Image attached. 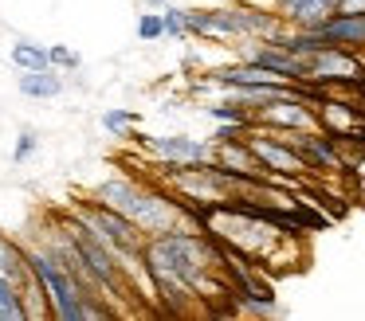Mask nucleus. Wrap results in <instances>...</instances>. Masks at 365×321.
Returning a JSON list of instances; mask_svg holds the SVG:
<instances>
[{
  "mask_svg": "<svg viewBox=\"0 0 365 321\" xmlns=\"http://www.w3.org/2000/svg\"><path fill=\"white\" fill-rule=\"evenodd\" d=\"M142 263L150 270L153 294L181 302V298H208L236 294L228 282V263L224 247L205 231V227H173V231L150 235L142 247Z\"/></svg>",
  "mask_w": 365,
  "mask_h": 321,
  "instance_id": "1",
  "label": "nucleus"
},
{
  "mask_svg": "<svg viewBox=\"0 0 365 321\" xmlns=\"http://www.w3.org/2000/svg\"><path fill=\"white\" fill-rule=\"evenodd\" d=\"M91 200L106 204V208L122 211L126 219H134L142 227V235H161V231H173V227H185V223H197L200 227V211L192 204L177 200L173 192L158 184H142L134 177H106L91 188Z\"/></svg>",
  "mask_w": 365,
  "mask_h": 321,
  "instance_id": "2",
  "label": "nucleus"
},
{
  "mask_svg": "<svg viewBox=\"0 0 365 321\" xmlns=\"http://www.w3.org/2000/svg\"><path fill=\"white\" fill-rule=\"evenodd\" d=\"M24 251H28V266H32V274L40 278L43 294H48V305H51V317L56 321H95V317H110L114 313L103 305L98 294L79 286V278L67 270L56 251H48L43 243L40 247H24Z\"/></svg>",
  "mask_w": 365,
  "mask_h": 321,
  "instance_id": "3",
  "label": "nucleus"
},
{
  "mask_svg": "<svg viewBox=\"0 0 365 321\" xmlns=\"http://www.w3.org/2000/svg\"><path fill=\"white\" fill-rule=\"evenodd\" d=\"M365 78V63L357 59L354 47H322L307 55V83L310 86H357Z\"/></svg>",
  "mask_w": 365,
  "mask_h": 321,
  "instance_id": "4",
  "label": "nucleus"
},
{
  "mask_svg": "<svg viewBox=\"0 0 365 321\" xmlns=\"http://www.w3.org/2000/svg\"><path fill=\"white\" fill-rule=\"evenodd\" d=\"M314 114H318V130L330 133V137H357L365 141V110L354 102H338L318 94L314 98Z\"/></svg>",
  "mask_w": 365,
  "mask_h": 321,
  "instance_id": "5",
  "label": "nucleus"
},
{
  "mask_svg": "<svg viewBox=\"0 0 365 321\" xmlns=\"http://www.w3.org/2000/svg\"><path fill=\"white\" fill-rule=\"evenodd\" d=\"M145 149H150L158 161L165 164H200L212 161V145L200 137H189V133H165V137H145Z\"/></svg>",
  "mask_w": 365,
  "mask_h": 321,
  "instance_id": "6",
  "label": "nucleus"
},
{
  "mask_svg": "<svg viewBox=\"0 0 365 321\" xmlns=\"http://www.w3.org/2000/svg\"><path fill=\"white\" fill-rule=\"evenodd\" d=\"M212 161L220 164V169L236 172V177H263V164L255 161V153L247 149L244 133H240V137H220V141H212Z\"/></svg>",
  "mask_w": 365,
  "mask_h": 321,
  "instance_id": "7",
  "label": "nucleus"
},
{
  "mask_svg": "<svg viewBox=\"0 0 365 321\" xmlns=\"http://www.w3.org/2000/svg\"><path fill=\"white\" fill-rule=\"evenodd\" d=\"M275 12L287 28H318L338 12V0H275Z\"/></svg>",
  "mask_w": 365,
  "mask_h": 321,
  "instance_id": "8",
  "label": "nucleus"
},
{
  "mask_svg": "<svg viewBox=\"0 0 365 321\" xmlns=\"http://www.w3.org/2000/svg\"><path fill=\"white\" fill-rule=\"evenodd\" d=\"M318 36L326 43H338V47H365V16H346V12H334L330 20L318 23Z\"/></svg>",
  "mask_w": 365,
  "mask_h": 321,
  "instance_id": "9",
  "label": "nucleus"
},
{
  "mask_svg": "<svg viewBox=\"0 0 365 321\" xmlns=\"http://www.w3.org/2000/svg\"><path fill=\"white\" fill-rule=\"evenodd\" d=\"M16 86H20V94H24V98H59V94H63V78L56 75V67L20 70Z\"/></svg>",
  "mask_w": 365,
  "mask_h": 321,
  "instance_id": "10",
  "label": "nucleus"
},
{
  "mask_svg": "<svg viewBox=\"0 0 365 321\" xmlns=\"http://www.w3.org/2000/svg\"><path fill=\"white\" fill-rule=\"evenodd\" d=\"M0 274L12 278L16 286H24L28 274H32V266H28V251L20 247L16 239H9L4 231H0Z\"/></svg>",
  "mask_w": 365,
  "mask_h": 321,
  "instance_id": "11",
  "label": "nucleus"
},
{
  "mask_svg": "<svg viewBox=\"0 0 365 321\" xmlns=\"http://www.w3.org/2000/svg\"><path fill=\"white\" fill-rule=\"evenodd\" d=\"M9 59H12V67H16V70H43V67H51V63H48V47L36 43V39H16L12 51H9Z\"/></svg>",
  "mask_w": 365,
  "mask_h": 321,
  "instance_id": "12",
  "label": "nucleus"
},
{
  "mask_svg": "<svg viewBox=\"0 0 365 321\" xmlns=\"http://www.w3.org/2000/svg\"><path fill=\"white\" fill-rule=\"evenodd\" d=\"M0 321H28L20 286L12 278H4V274H0Z\"/></svg>",
  "mask_w": 365,
  "mask_h": 321,
  "instance_id": "13",
  "label": "nucleus"
},
{
  "mask_svg": "<svg viewBox=\"0 0 365 321\" xmlns=\"http://www.w3.org/2000/svg\"><path fill=\"white\" fill-rule=\"evenodd\" d=\"M134 122H138V114L126 106H110L103 114V130L110 133V137H134Z\"/></svg>",
  "mask_w": 365,
  "mask_h": 321,
  "instance_id": "14",
  "label": "nucleus"
},
{
  "mask_svg": "<svg viewBox=\"0 0 365 321\" xmlns=\"http://www.w3.org/2000/svg\"><path fill=\"white\" fill-rule=\"evenodd\" d=\"M138 39H142V43H158V39H165V20H161V8H150V12L138 16Z\"/></svg>",
  "mask_w": 365,
  "mask_h": 321,
  "instance_id": "15",
  "label": "nucleus"
},
{
  "mask_svg": "<svg viewBox=\"0 0 365 321\" xmlns=\"http://www.w3.org/2000/svg\"><path fill=\"white\" fill-rule=\"evenodd\" d=\"M161 20H165V36L169 39H185L189 36V12L185 8H161Z\"/></svg>",
  "mask_w": 365,
  "mask_h": 321,
  "instance_id": "16",
  "label": "nucleus"
},
{
  "mask_svg": "<svg viewBox=\"0 0 365 321\" xmlns=\"http://www.w3.org/2000/svg\"><path fill=\"white\" fill-rule=\"evenodd\" d=\"M48 63L51 67H63V70H79L83 67V59H79V51H71V47H63V43H51L48 47Z\"/></svg>",
  "mask_w": 365,
  "mask_h": 321,
  "instance_id": "17",
  "label": "nucleus"
},
{
  "mask_svg": "<svg viewBox=\"0 0 365 321\" xmlns=\"http://www.w3.org/2000/svg\"><path fill=\"white\" fill-rule=\"evenodd\" d=\"M36 149H40V133H36V130H20L16 149H12V161H16V164L32 161V157H36Z\"/></svg>",
  "mask_w": 365,
  "mask_h": 321,
  "instance_id": "18",
  "label": "nucleus"
},
{
  "mask_svg": "<svg viewBox=\"0 0 365 321\" xmlns=\"http://www.w3.org/2000/svg\"><path fill=\"white\" fill-rule=\"evenodd\" d=\"M338 12H346V16H365V0H338Z\"/></svg>",
  "mask_w": 365,
  "mask_h": 321,
  "instance_id": "19",
  "label": "nucleus"
},
{
  "mask_svg": "<svg viewBox=\"0 0 365 321\" xmlns=\"http://www.w3.org/2000/svg\"><path fill=\"white\" fill-rule=\"evenodd\" d=\"M142 4H145V8H165L169 0H142Z\"/></svg>",
  "mask_w": 365,
  "mask_h": 321,
  "instance_id": "20",
  "label": "nucleus"
}]
</instances>
